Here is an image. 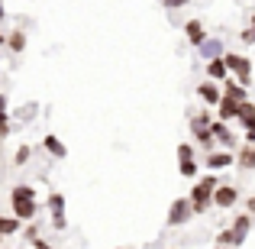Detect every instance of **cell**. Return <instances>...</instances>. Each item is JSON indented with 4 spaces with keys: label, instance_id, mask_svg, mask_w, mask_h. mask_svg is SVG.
<instances>
[{
    "label": "cell",
    "instance_id": "cell-14",
    "mask_svg": "<svg viewBox=\"0 0 255 249\" xmlns=\"http://www.w3.org/2000/svg\"><path fill=\"white\" fill-rule=\"evenodd\" d=\"M217 110H220V120H223V123H226V120H236V117H239V104H236V100H230V97L220 100Z\"/></svg>",
    "mask_w": 255,
    "mask_h": 249
},
{
    "label": "cell",
    "instance_id": "cell-33",
    "mask_svg": "<svg viewBox=\"0 0 255 249\" xmlns=\"http://www.w3.org/2000/svg\"><path fill=\"white\" fill-rule=\"evenodd\" d=\"M246 207H249V217H255V198H249V201H246Z\"/></svg>",
    "mask_w": 255,
    "mask_h": 249
},
{
    "label": "cell",
    "instance_id": "cell-21",
    "mask_svg": "<svg viewBox=\"0 0 255 249\" xmlns=\"http://www.w3.org/2000/svg\"><path fill=\"white\" fill-rule=\"evenodd\" d=\"M194 136H197V143L204 146V149H213V146H217V139H213L210 130H194Z\"/></svg>",
    "mask_w": 255,
    "mask_h": 249
},
{
    "label": "cell",
    "instance_id": "cell-7",
    "mask_svg": "<svg viewBox=\"0 0 255 249\" xmlns=\"http://www.w3.org/2000/svg\"><path fill=\"white\" fill-rule=\"evenodd\" d=\"M236 201H239V191H236L233 185H220L217 191H213V204L223 207V211H226V207H233Z\"/></svg>",
    "mask_w": 255,
    "mask_h": 249
},
{
    "label": "cell",
    "instance_id": "cell-24",
    "mask_svg": "<svg viewBox=\"0 0 255 249\" xmlns=\"http://www.w3.org/2000/svg\"><path fill=\"white\" fill-rule=\"evenodd\" d=\"M239 39H243L246 45H252V42H255V13H252V23L243 29V36H239Z\"/></svg>",
    "mask_w": 255,
    "mask_h": 249
},
{
    "label": "cell",
    "instance_id": "cell-34",
    "mask_svg": "<svg viewBox=\"0 0 255 249\" xmlns=\"http://www.w3.org/2000/svg\"><path fill=\"white\" fill-rule=\"evenodd\" d=\"M0 113H6V94H0Z\"/></svg>",
    "mask_w": 255,
    "mask_h": 249
},
{
    "label": "cell",
    "instance_id": "cell-3",
    "mask_svg": "<svg viewBox=\"0 0 255 249\" xmlns=\"http://www.w3.org/2000/svg\"><path fill=\"white\" fill-rule=\"evenodd\" d=\"M223 62H226V71H233V75L239 78V84H243V87L252 81V62H249V58L236 55V52H226Z\"/></svg>",
    "mask_w": 255,
    "mask_h": 249
},
{
    "label": "cell",
    "instance_id": "cell-6",
    "mask_svg": "<svg viewBox=\"0 0 255 249\" xmlns=\"http://www.w3.org/2000/svg\"><path fill=\"white\" fill-rule=\"evenodd\" d=\"M249 230H252V217H249V214H239V217L233 220V227H230V233H233V240H236V246L246 243Z\"/></svg>",
    "mask_w": 255,
    "mask_h": 249
},
{
    "label": "cell",
    "instance_id": "cell-22",
    "mask_svg": "<svg viewBox=\"0 0 255 249\" xmlns=\"http://www.w3.org/2000/svg\"><path fill=\"white\" fill-rule=\"evenodd\" d=\"M178 172L184 175V178H197V162H194V159H184V162L178 165Z\"/></svg>",
    "mask_w": 255,
    "mask_h": 249
},
{
    "label": "cell",
    "instance_id": "cell-36",
    "mask_svg": "<svg viewBox=\"0 0 255 249\" xmlns=\"http://www.w3.org/2000/svg\"><path fill=\"white\" fill-rule=\"evenodd\" d=\"M0 19H3V0H0Z\"/></svg>",
    "mask_w": 255,
    "mask_h": 249
},
{
    "label": "cell",
    "instance_id": "cell-4",
    "mask_svg": "<svg viewBox=\"0 0 255 249\" xmlns=\"http://www.w3.org/2000/svg\"><path fill=\"white\" fill-rule=\"evenodd\" d=\"M191 217H194L191 201H187V198H174L171 207H168V227H181V224H187Z\"/></svg>",
    "mask_w": 255,
    "mask_h": 249
},
{
    "label": "cell",
    "instance_id": "cell-38",
    "mask_svg": "<svg viewBox=\"0 0 255 249\" xmlns=\"http://www.w3.org/2000/svg\"><path fill=\"white\" fill-rule=\"evenodd\" d=\"M117 249H126V246H117Z\"/></svg>",
    "mask_w": 255,
    "mask_h": 249
},
{
    "label": "cell",
    "instance_id": "cell-16",
    "mask_svg": "<svg viewBox=\"0 0 255 249\" xmlns=\"http://www.w3.org/2000/svg\"><path fill=\"white\" fill-rule=\"evenodd\" d=\"M220 52H223V45H220L217 39H210V42H204V45H200V55H204L207 62H210V58H220Z\"/></svg>",
    "mask_w": 255,
    "mask_h": 249
},
{
    "label": "cell",
    "instance_id": "cell-5",
    "mask_svg": "<svg viewBox=\"0 0 255 249\" xmlns=\"http://www.w3.org/2000/svg\"><path fill=\"white\" fill-rule=\"evenodd\" d=\"M184 36H187V42H191L194 49H200V45L207 42V29H204V23H200V19H187V23H184Z\"/></svg>",
    "mask_w": 255,
    "mask_h": 249
},
{
    "label": "cell",
    "instance_id": "cell-13",
    "mask_svg": "<svg viewBox=\"0 0 255 249\" xmlns=\"http://www.w3.org/2000/svg\"><path fill=\"white\" fill-rule=\"evenodd\" d=\"M223 97L236 100V104H246V100H249V94H246V87L239 84V81H226V87H223Z\"/></svg>",
    "mask_w": 255,
    "mask_h": 249
},
{
    "label": "cell",
    "instance_id": "cell-35",
    "mask_svg": "<svg viewBox=\"0 0 255 249\" xmlns=\"http://www.w3.org/2000/svg\"><path fill=\"white\" fill-rule=\"evenodd\" d=\"M0 45H6V36H3V29H0Z\"/></svg>",
    "mask_w": 255,
    "mask_h": 249
},
{
    "label": "cell",
    "instance_id": "cell-28",
    "mask_svg": "<svg viewBox=\"0 0 255 249\" xmlns=\"http://www.w3.org/2000/svg\"><path fill=\"white\" fill-rule=\"evenodd\" d=\"M6 136H10V117L0 113V139H6Z\"/></svg>",
    "mask_w": 255,
    "mask_h": 249
},
{
    "label": "cell",
    "instance_id": "cell-27",
    "mask_svg": "<svg viewBox=\"0 0 255 249\" xmlns=\"http://www.w3.org/2000/svg\"><path fill=\"white\" fill-rule=\"evenodd\" d=\"M217 243L230 249V246H236V240H233V233H230V230H223V233H220V237H217Z\"/></svg>",
    "mask_w": 255,
    "mask_h": 249
},
{
    "label": "cell",
    "instance_id": "cell-30",
    "mask_svg": "<svg viewBox=\"0 0 255 249\" xmlns=\"http://www.w3.org/2000/svg\"><path fill=\"white\" fill-rule=\"evenodd\" d=\"M165 3V10H181V6H187L191 0H162Z\"/></svg>",
    "mask_w": 255,
    "mask_h": 249
},
{
    "label": "cell",
    "instance_id": "cell-17",
    "mask_svg": "<svg viewBox=\"0 0 255 249\" xmlns=\"http://www.w3.org/2000/svg\"><path fill=\"white\" fill-rule=\"evenodd\" d=\"M239 123H243V126H249L252 123V120H255V104H249V100H246V104H239Z\"/></svg>",
    "mask_w": 255,
    "mask_h": 249
},
{
    "label": "cell",
    "instance_id": "cell-23",
    "mask_svg": "<svg viewBox=\"0 0 255 249\" xmlns=\"http://www.w3.org/2000/svg\"><path fill=\"white\" fill-rule=\"evenodd\" d=\"M29 156H32V149H29V146H19V149H16V156H13V162H16V165H26V162H29Z\"/></svg>",
    "mask_w": 255,
    "mask_h": 249
},
{
    "label": "cell",
    "instance_id": "cell-12",
    "mask_svg": "<svg viewBox=\"0 0 255 249\" xmlns=\"http://www.w3.org/2000/svg\"><path fill=\"white\" fill-rule=\"evenodd\" d=\"M236 159H233V152H210L207 156V168H213V172H220V168H230Z\"/></svg>",
    "mask_w": 255,
    "mask_h": 249
},
{
    "label": "cell",
    "instance_id": "cell-11",
    "mask_svg": "<svg viewBox=\"0 0 255 249\" xmlns=\"http://www.w3.org/2000/svg\"><path fill=\"white\" fill-rule=\"evenodd\" d=\"M42 146H45V152H49L52 159H65V156H68V149H65V143H62V139L55 136V133H49V136L42 139Z\"/></svg>",
    "mask_w": 255,
    "mask_h": 249
},
{
    "label": "cell",
    "instance_id": "cell-1",
    "mask_svg": "<svg viewBox=\"0 0 255 249\" xmlns=\"http://www.w3.org/2000/svg\"><path fill=\"white\" fill-rule=\"evenodd\" d=\"M10 204H13V217L19 220V224H32L36 220V191H32V185H16L10 191Z\"/></svg>",
    "mask_w": 255,
    "mask_h": 249
},
{
    "label": "cell",
    "instance_id": "cell-19",
    "mask_svg": "<svg viewBox=\"0 0 255 249\" xmlns=\"http://www.w3.org/2000/svg\"><path fill=\"white\" fill-rule=\"evenodd\" d=\"M49 211L52 214H65V194H58V191L49 194Z\"/></svg>",
    "mask_w": 255,
    "mask_h": 249
},
{
    "label": "cell",
    "instance_id": "cell-20",
    "mask_svg": "<svg viewBox=\"0 0 255 249\" xmlns=\"http://www.w3.org/2000/svg\"><path fill=\"white\" fill-rule=\"evenodd\" d=\"M210 123H213L210 113H197V117L191 120V133H194V130H210Z\"/></svg>",
    "mask_w": 255,
    "mask_h": 249
},
{
    "label": "cell",
    "instance_id": "cell-31",
    "mask_svg": "<svg viewBox=\"0 0 255 249\" xmlns=\"http://www.w3.org/2000/svg\"><path fill=\"white\" fill-rule=\"evenodd\" d=\"M252 143H255V120L246 126V146H252Z\"/></svg>",
    "mask_w": 255,
    "mask_h": 249
},
{
    "label": "cell",
    "instance_id": "cell-15",
    "mask_svg": "<svg viewBox=\"0 0 255 249\" xmlns=\"http://www.w3.org/2000/svg\"><path fill=\"white\" fill-rule=\"evenodd\" d=\"M6 49H10L13 55H19V52L26 49V32L23 29H13L10 36H6Z\"/></svg>",
    "mask_w": 255,
    "mask_h": 249
},
{
    "label": "cell",
    "instance_id": "cell-32",
    "mask_svg": "<svg viewBox=\"0 0 255 249\" xmlns=\"http://www.w3.org/2000/svg\"><path fill=\"white\" fill-rule=\"evenodd\" d=\"M32 249H55V246H49V243H45V240H36V243H29Z\"/></svg>",
    "mask_w": 255,
    "mask_h": 249
},
{
    "label": "cell",
    "instance_id": "cell-37",
    "mask_svg": "<svg viewBox=\"0 0 255 249\" xmlns=\"http://www.w3.org/2000/svg\"><path fill=\"white\" fill-rule=\"evenodd\" d=\"M213 249H226V246H213Z\"/></svg>",
    "mask_w": 255,
    "mask_h": 249
},
{
    "label": "cell",
    "instance_id": "cell-8",
    "mask_svg": "<svg viewBox=\"0 0 255 249\" xmlns=\"http://www.w3.org/2000/svg\"><path fill=\"white\" fill-rule=\"evenodd\" d=\"M210 133H213V139H217L220 146H226V149H233V146H236V136L230 133V126H226L223 120H213V123H210Z\"/></svg>",
    "mask_w": 255,
    "mask_h": 249
},
{
    "label": "cell",
    "instance_id": "cell-9",
    "mask_svg": "<svg viewBox=\"0 0 255 249\" xmlns=\"http://www.w3.org/2000/svg\"><path fill=\"white\" fill-rule=\"evenodd\" d=\"M197 94H200V100L204 104H210V107H217L220 100H223V91H220L213 81H204V84H197Z\"/></svg>",
    "mask_w": 255,
    "mask_h": 249
},
{
    "label": "cell",
    "instance_id": "cell-10",
    "mask_svg": "<svg viewBox=\"0 0 255 249\" xmlns=\"http://www.w3.org/2000/svg\"><path fill=\"white\" fill-rule=\"evenodd\" d=\"M207 78H210V81H226V78H230L223 55H220V58H210V62H207Z\"/></svg>",
    "mask_w": 255,
    "mask_h": 249
},
{
    "label": "cell",
    "instance_id": "cell-29",
    "mask_svg": "<svg viewBox=\"0 0 255 249\" xmlns=\"http://www.w3.org/2000/svg\"><path fill=\"white\" fill-rule=\"evenodd\" d=\"M52 227H55V230H65V227H68L65 214H52Z\"/></svg>",
    "mask_w": 255,
    "mask_h": 249
},
{
    "label": "cell",
    "instance_id": "cell-25",
    "mask_svg": "<svg viewBox=\"0 0 255 249\" xmlns=\"http://www.w3.org/2000/svg\"><path fill=\"white\" fill-rule=\"evenodd\" d=\"M184 159H194V146L191 143H181L178 146V162H184Z\"/></svg>",
    "mask_w": 255,
    "mask_h": 249
},
{
    "label": "cell",
    "instance_id": "cell-2",
    "mask_svg": "<svg viewBox=\"0 0 255 249\" xmlns=\"http://www.w3.org/2000/svg\"><path fill=\"white\" fill-rule=\"evenodd\" d=\"M217 188H220L217 175H204V178H200L197 185L191 188L187 201H191L194 214H204V211H210V204H213V191H217Z\"/></svg>",
    "mask_w": 255,
    "mask_h": 249
},
{
    "label": "cell",
    "instance_id": "cell-26",
    "mask_svg": "<svg viewBox=\"0 0 255 249\" xmlns=\"http://www.w3.org/2000/svg\"><path fill=\"white\" fill-rule=\"evenodd\" d=\"M23 237H26V243H36V240H39V227H36V224H29V227L23 230Z\"/></svg>",
    "mask_w": 255,
    "mask_h": 249
},
{
    "label": "cell",
    "instance_id": "cell-18",
    "mask_svg": "<svg viewBox=\"0 0 255 249\" xmlns=\"http://www.w3.org/2000/svg\"><path fill=\"white\" fill-rule=\"evenodd\" d=\"M19 227H23V224H19L16 217H0V237H10V233L19 230Z\"/></svg>",
    "mask_w": 255,
    "mask_h": 249
}]
</instances>
